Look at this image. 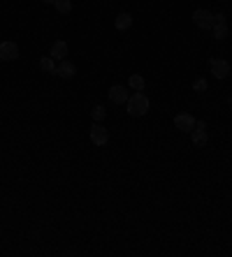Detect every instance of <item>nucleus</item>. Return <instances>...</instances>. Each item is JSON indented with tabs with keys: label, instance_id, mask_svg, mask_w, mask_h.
I'll use <instances>...</instances> for the list:
<instances>
[{
	"label": "nucleus",
	"instance_id": "dca6fc26",
	"mask_svg": "<svg viewBox=\"0 0 232 257\" xmlns=\"http://www.w3.org/2000/svg\"><path fill=\"white\" fill-rule=\"evenodd\" d=\"M91 116H93V123H100L105 116H107V109L102 105H98V107H93V112H91Z\"/></svg>",
	"mask_w": 232,
	"mask_h": 257
},
{
	"label": "nucleus",
	"instance_id": "6e6552de",
	"mask_svg": "<svg viewBox=\"0 0 232 257\" xmlns=\"http://www.w3.org/2000/svg\"><path fill=\"white\" fill-rule=\"evenodd\" d=\"M49 56L56 60V63H60V60H65L67 58V42H63V40H56L54 44H51V49H49Z\"/></svg>",
	"mask_w": 232,
	"mask_h": 257
},
{
	"label": "nucleus",
	"instance_id": "20e7f679",
	"mask_svg": "<svg viewBox=\"0 0 232 257\" xmlns=\"http://www.w3.org/2000/svg\"><path fill=\"white\" fill-rule=\"evenodd\" d=\"M88 135H91V142L95 146H105L109 142V132H107V128H105V125H100V123H93L91 125V132H88Z\"/></svg>",
	"mask_w": 232,
	"mask_h": 257
},
{
	"label": "nucleus",
	"instance_id": "f03ea898",
	"mask_svg": "<svg viewBox=\"0 0 232 257\" xmlns=\"http://www.w3.org/2000/svg\"><path fill=\"white\" fill-rule=\"evenodd\" d=\"M193 24L198 26V28H202V30H209L214 26V14L209 9H195L193 12Z\"/></svg>",
	"mask_w": 232,
	"mask_h": 257
},
{
	"label": "nucleus",
	"instance_id": "f3484780",
	"mask_svg": "<svg viewBox=\"0 0 232 257\" xmlns=\"http://www.w3.org/2000/svg\"><path fill=\"white\" fill-rule=\"evenodd\" d=\"M193 90L195 93H204L207 90V79H195L193 81Z\"/></svg>",
	"mask_w": 232,
	"mask_h": 257
},
{
	"label": "nucleus",
	"instance_id": "ddd939ff",
	"mask_svg": "<svg viewBox=\"0 0 232 257\" xmlns=\"http://www.w3.org/2000/svg\"><path fill=\"white\" fill-rule=\"evenodd\" d=\"M40 67L44 70V72H49V74H56V60L51 56H44L40 58Z\"/></svg>",
	"mask_w": 232,
	"mask_h": 257
},
{
	"label": "nucleus",
	"instance_id": "423d86ee",
	"mask_svg": "<svg viewBox=\"0 0 232 257\" xmlns=\"http://www.w3.org/2000/svg\"><path fill=\"white\" fill-rule=\"evenodd\" d=\"M107 95H109V100H112L114 105H125V102H128V97H130V93H128L125 86H112Z\"/></svg>",
	"mask_w": 232,
	"mask_h": 257
},
{
	"label": "nucleus",
	"instance_id": "6ab92c4d",
	"mask_svg": "<svg viewBox=\"0 0 232 257\" xmlns=\"http://www.w3.org/2000/svg\"><path fill=\"white\" fill-rule=\"evenodd\" d=\"M193 130H207V123L204 121H195V128Z\"/></svg>",
	"mask_w": 232,
	"mask_h": 257
},
{
	"label": "nucleus",
	"instance_id": "f8f14e48",
	"mask_svg": "<svg viewBox=\"0 0 232 257\" xmlns=\"http://www.w3.org/2000/svg\"><path fill=\"white\" fill-rule=\"evenodd\" d=\"M128 86L133 90H144V86H146V79L142 77V74H130V79H128Z\"/></svg>",
	"mask_w": 232,
	"mask_h": 257
},
{
	"label": "nucleus",
	"instance_id": "4468645a",
	"mask_svg": "<svg viewBox=\"0 0 232 257\" xmlns=\"http://www.w3.org/2000/svg\"><path fill=\"white\" fill-rule=\"evenodd\" d=\"M211 30H214V40H225L228 37V24H214Z\"/></svg>",
	"mask_w": 232,
	"mask_h": 257
},
{
	"label": "nucleus",
	"instance_id": "39448f33",
	"mask_svg": "<svg viewBox=\"0 0 232 257\" xmlns=\"http://www.w3.org/2000/svg\"><path fill=\"white\" fill-rule=\"evenodd\" d=\"M174 125H176V130H181V132H193L195 118H193L191 114H176L174 116Z\"/></svg>",
	"mask_w": 232,
	"mask_h": 257
},
{
	"label": "nucleus",
	"instance_id": "f257e3e1",
	"mask_svg": "<svg viewBox=\"0 0 232 257\" xmlns=\"http://www.w3.org/2000/svg\"><path fill=\"white\" fill-rule=\"evenodd\" d=\"M128 114L133 116V118H142L144 114L149 112V107H151V102H149V97L144 95L142 90H135L133 95L128 97Z\"/></svg>",
	"mask_w": 232,
	"mask_h": 257
},
{
	"label": "nucleus",
	"instance_id": "7ed1b4c3",
	"mask_svg": "<svg viewBox=\"0 0 232 257\" xmlns=\"http://www.w3.org/2000/svg\"><path fill=\"white\" fill-rule=\"evenodd\" d=\"M209 67H211V74H214L216 79H225V77L230 74V63L223 60V58H211V60H209Z\"/></svg>",
	"mask_w": 232,
	"mask_h": 257
},
{
	"label": "nucleus",
	"instance_id": "9d476101",
	"mask_svg": "<svg viewBox=\"0 0 232 257\" xmlns=\"http://www.w3.org/2000/svg\"><path fill=\"white\" fill-rule=\"evenodd\" d=\"M114 26H116V30H130V26H133V16L128 14V12H121V14H116L114 19Z\"/></svg>",
	"mask_w": 232,
	"mask_h": 257
},
{
	"label": "nucleus",
	"instance_id": "2eb2a0df",
	"mask_svg": "<svg viewBox=\"0 0 232 257\" xmlns=\"http://www.w3.org/2000/svg\"><path fill=\"white\" fill-rule=\"evenodd\" d=\"M54 7H56L58 14H70V12H72V2H70V0H56Z\"/></svg>",
	"mask_w": 232,
	"mask_h": 257
},
{
	"label": "nucleus",
	"instance_id": "0eeeda50",
	"mask_svg": "<svg viewBox=\"0 0 232 257\" xmlns=\"http://www.w3.org/2000/svg\"><path fill=\"white\" fill-rule=\"evenodd\" d=\"M19 47L14 42H0V60H17Z\"/></svg>",
	"mask_w": 232,
	"mask_h": 257
},
{
	"label": "nucleus",
	"instance_id": "9b49d317",
	"mask_svg": "<svg viewBox=\"0 0 232 257\" xmlns=\"http://www.w3.org/2000/svg\"><path fill=\"white\" fill-rule=\"evenodd\" d=\"M191 142H193V146H198V148L207 146V142H209L207 130H193V132H191Z\"/></svg>",
	"mask_w": 232,
	"mask_h": 257
},
{
	"label": "nucleus",
	"instance_id": "1a4fd4ad",
	"mask_svg": "<svg viewBox=\"0 0 232 257\" xmlns=\"http://www.w3.org/2000/svg\"><path fill=\"white\" fill-rule=\"evenodd\" d=\"M56 74L58 77H63V79H72V77L77 74V65L65 58V60H60V63L56 65Z\"/></svg>",
	"mask_w": 232,
	"mask_h": 257
},
{
	"label": "nucleus",
	"instance_id": "a211bd4d",
	"mask_svg": "<svg viewBox=\"0 0 232 257\" xmlns=\"http://www.w3.org/2000/svg\"><path fill=\"white\" fill-rule=\"evenodd\" d=\"M214 24H228V21H225V14H223V12L214 14Z\"/></svg>",
	"mask_w": 232,
	"mask_h": 257
},
{
	"label": "nucleus",
	"instance_id": "aec40b11",
	"mask_svg": "<svg viewBox=\"0 0 232 257\" xmlns=\"http://www.w3.org/2000/svg\"><path fill=\"white\" fill-rule=\"evenodd\" d=\"M42 2H44V5H54L56 0H42Z\"/></svg>",
	"mask_w": 232,
	"mask_h": 257
}]
</instances>
